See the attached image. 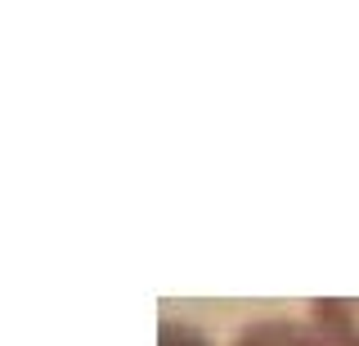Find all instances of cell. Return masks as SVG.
Wrapping results in <instances>:
<instances>
[{"label":"cell","instance_id":"2","mask_svg":"<svg viewBox=\"0 0 359 346\" xmlns=\"http://www.w3.org/2000/svg\"><path fill=\"white\" fill-rule=\"evenodd\" d=\"M229 346H328L319 338L314 324H301V319H256L233 338Z\"/></svg>","mask_w":359,"mask_h":346},{"label":"cell","instance_id":"1","mask_svg":"<svg viewBox=\"0 0 359 346\" xmlns=\"http://www.w3.org/2000/svg\"><path fill=\"white\" fill-rule=\"evenodd\" d=\"M310 324L328 346H359V297H314Z\"/></svg>","mask_w":359,"mask_h":346},{"label":"cell","instance_id":"3","mask_svg":"<svg viewBox=\"0 0 359 346\" xmlns=\"http://www.w3.org/2000/svg\"><path fill=\"white\" fill-rule=\"evenodd\" d=\"M157 346H211L194 324H180V319H162L157 324Z\"/></svg>","mask_w":359,"mask_h":346}]
</instances>
